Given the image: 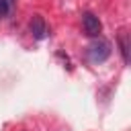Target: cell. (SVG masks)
Masks as SVG:
<instances>
[{
  "instance_id": "obj_1",
  "label": "cell",
  "mask_w": 131,
  "mask_h": 131,
  "mask_svg": "<svg viewBox=\"0 0 131 131\" xmlns=\"http://www.w3.org/2000/svg\"><path fill=\"white\" fill-rule=\"evenodd\" d=\"M108 55H111V43L104 41V39H98V41H94V43L88 47V57H90V61H94V63L104 61Z\"/></svg>"
},
{
  "instance_id": "obj_2",
  "label": "cell",
  "mask_w": 131,
  "mask_h": 131,
  "mask_svg": "<svg viewBox=\"0 0 131 131\" xmlns=\"http://www.w3.org/2000/svg\"><path fill=\"white\" fill-rule=\"evenodd\" d=\"M82 27H84V33L88 37H98L100 31H102V25H100L98 16L92 14V12H84L82 14Z\"/></svg>"
},
{
  "instance_id": "obj_3",
  "label": "cell",
  "mask_w": 131,
  "mask_h": 131,
  "mask_svg": "<svg viewBox=\"0 0 131 131\" xmlns=\"http://www.w3.org/2000/svg\"><path fill=\"white\" fill-rule=\"evenodd\" d=\"M31 35H33L37 41H41V39L47 37V25H45L43 16H39V14L33 16V20H31Z\"/></svg>"
},
{
  "instance_id": "obj_4",
  "label": "cell",
  "mask_w": 131,
  "mask_h": 131,
  "mask_svg": "<svg viewBox=\"0 0 131 131\" xmlns=\"http://www.w3.org/2000/svg\"><path fill=\"white\" fill-rule=\"evenodd\" d=\"M119 47H121V55H123V61L127 63L129 61V35L123 33L119 37Z\"/></svg>"
},
{
  "instance_id": "obj_5",
  "label": "cell",
  "mask_w": 131,
  "mask_h": 131,
  "mask_svg": "<svg viewBox=\"0 0 131 131\" xmlns=\"http://www.w3.org/2000/svg\"><path fill=\"white\" fill-rule=\"evenodd\" d=\"M10 14V10H8V4L4 2V0H0V20L4 18V16H8Z\"/></svg>"
},
{
  "instance_id": "obj_6",
  "label": "cell",
  "mask_w": 131,
  "mask_h": 131,
  "mask_svg": "<svg viewBox=\"0 0 131 131\" xmlns=\"http://www.w3.org/2000/svg\"><path fill=\"white\" fill-rule=\"evenodd\" d=\"M4 2L8 4V10L12 12V10H14V6H16V0H4Z\"/></svg>"
}]
</instances>
